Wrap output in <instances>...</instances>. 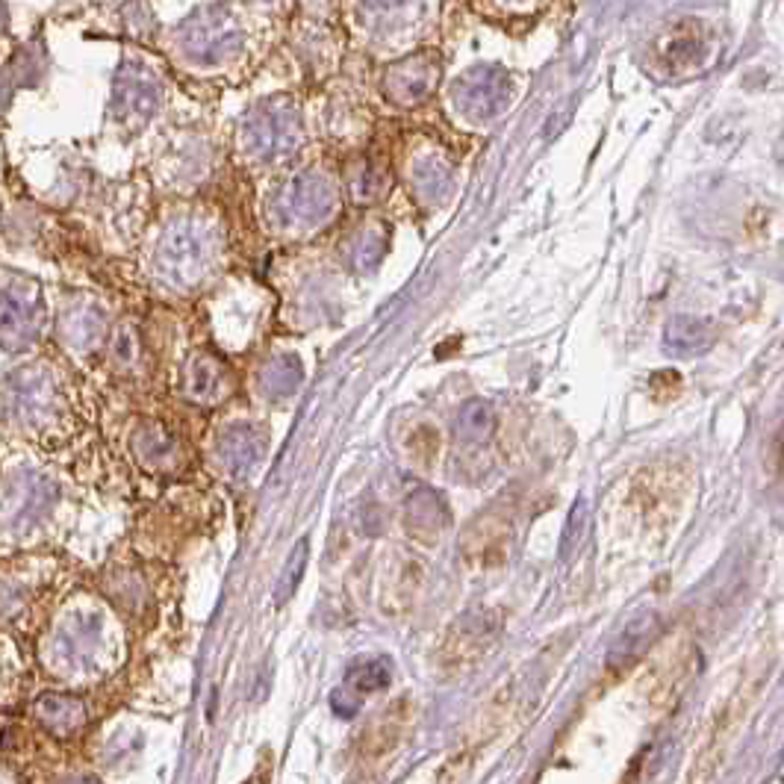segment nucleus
<instances>
[{"instance_id":"obj_10","label":"nucleus","mask_w":784,"mask_h":784,"mask_svg":"<svg viewBox=\"0 0 784 784\" xmlns=\"http://www.w3.org/2000/svg\"><path fill=\"white\" fill-rule=\"evenodd\" d=\"M301 380H304V366L299 363L295 354H281V357H272L265 363L260 375H257V384H260V393L272 401H281V398H290L299 393Z\"/></svg>"},{"instance_id":"obj_17","label":"nucleus","mask_w":784,"mask_h":784,"mask_svg":"<svg viewBox=\"0 0 784 784\" xmlns=\"http://www.w3.org/2000/svg\"><path fill=\"white\" fill-rule=\"evenodd\" d=\"M65 334H69V343H74L77 348H88V345H95L104 336V318L97 316V310L69 313Z\"/></svg>"},{"instance_id":"obj_16","label":"nucleus","mask_w":784,"mask_h":784,"mask_svg":"<svg viewBox=\"0 0 784 784\" xmlns=\"http://www.w3.org/2000/svg\"><path fill=\"white\" fill-rule=\"evenodd\" d=\"M307 557H310V543L307 540H299L295 548L290 552V557H286V564H283L281 582H278V587H274V599H278V605L290 602L292 593L299 590L301 578H304V573H307Z\"/></svg>"},{"instance_id":"obj_11","label":"nucleus","mask_w":784,"mask_h":784,"mask_svg":"<svg viewBox=\"0 0 784 784\" xmlns=\"http://www.w3.org/2000/svg\"><path fill=\"white\" fill-rule=\"evenodd\" d=\"M502 88L495 83L493 74H484V77H469L458 92V104L460 109L469 115V118H490L502 109Z\"/></svg>"},{"instance_id":"obj_22","label":"nucleus","mask_w":784,"mask_h":784,"mask_svg":"<svg viewBox=\"0 0 784 784\" xmlns=\"http://www.w3.org/2000/svg\"><path fill=\"white\" fill-rule=\"evenodd\" d=\"M582 525H584V502H578L573 508V513H569V531H566L564 537V555H569L575 548V543H578V537H582Z\"/></svg>"},{"instance_id":"obj_23","label":"nucleus","mask_w":784,"mask_h":784,"mask_svg":"<svg viewBox=\"0 0 784 784\" xmlns=\"http://www.w3.org/2000/svg\"><path fill=\"white\" fill-rule=\"evenodd\" d=\"M331 708H334L336 717H345V720H348V717L357 714V708L360 705H357V699L348 697V690H334V693H331Z\"/></svg>"},{"instance_id":"obj_14","label":"nucleus","mask_w":784,"mask_h":784,"mask_svg":"<svg viewBox=\"0 0 784 784\" xmlns=\"http://www.w3.org/2000/svg\"><path fill=\"white\" fill-rule=\"evenodd\" d=\"M655 631H658V617L655 614H640V617L631 619L623 628V635L614 644V649H610V663L619 667V663H628L631 658H637L646 649V644L652 640Z\"/></svg>"},{"instance_id":"obj_18","label":"nucleus","mask_w":784,"mask_h":784,"mask_svg":"<svg viewBox=\"0 0 784 784\" xmlns=\"http://www.w3.org/2000/svg\"><path fill=\"white\" fill-rule=\"evenodd\" d=\"M136 449L145 460L157 463V460H166L171 451H175V440L168 437V431H163L159 425H145L136 433Z\"/></svg>"},{"instance_id":"obj_19","label":"nucleus","mask_w":784,"mask_h":784,"mask_svg":"<svg viewBox=\"0 0 784 784\" xmlns=\"http://www.w3.org/2000/svg\"><path fill=\"white\" fill-rule=\"evenodd\" d=\"M449 186H451L449 171L440 166H433V163L419 168V175H416V189H419V195L428 198V201H440L442 195L449 192Z\"/></svg>"},{"instance_id":"obj_12","label":"nucleus","mask_w":784,"mask_h":784,"mask_svg":"<svg viewBox=\"0 0 784 784\" xmlns=\"http://www.w3.org/2000/svg\"><path fill=\"white\" fill-rule=\"evenodd\" d=\"M495 431V407L487 398H472L458 410V422H454V433L463 442L481 446L493 437Z\"/></svg>"},{"instance_id":"obj_7","label":"nucleus","mask_w":784,"mask_h":784,"mask_svg":"<svg viewBox=\"0 0 784 784\" xmlns=\"http://www.w3.org/2000/svg\"><path fill=\"white\" fill-rule=\"evenodd\" d=\"M663 348L672 357H699L714 348V325L699 316H672L663 331Z\"/></svg>"},{"instance_id":"obj_21","label":"nucleus","mask_w":784,"mask_h":784,"mask_svg":"<svg viewBox=\"0 0 784 784\" xmlns=\"http://www.w3.org/2000/svg\"><path fill=\"white\" fill-rule=\"evenodd\" d=\"M378 192H380V171H375L372 166L360 168V171L352 177V195L360 203L375 201V195Z\"/></svg>"},{"instance_id":"obj_20","label":"nucleus","mask_w":784,"mask_h":784,"mask_svg":"<svg viewBox=\"0 0 784 784\" xmlns=\"http://www.w3.org/2000/svg\"><path fill=\"white\" fill-rule=\"evenodd\" d=\"M380 257H384V237H380L378 230H366L360 242H357L354 260H357L363 272H369V269H375V265L380 263Z\"/></svg>"},{"instance_id":"obj_2","label":"nucleus","mask_w":784,"mask_h":784,"mask_svg":"<svg viewBox=\"0 0 784 784\" xmlns=\"http://www.w3.org/2000/svg\"><path fill=\"white\" fill-rule=\"evenodd\" d=\"M245 150L257 159H283L301 145V124L295 109L286 104L260 106L242 130Z\"/></svg>"},{"instance_id":"obj_8","label":"nucleus","mask_w":784,"mask_h":784,"mask_svg":"<svg viewBox=\"0 0 784 784\" xmlns=\"http://www.w3.org/2000/svg\"><path fill=\"white\" fill-rule=\"evenodd\" d=\"M33 714L60 741L71 738L83 725V720H86L83 702L74 697H60V693H44V697L35 699Z\"/></svg>"},{"instance_id":"obj_4","label":"nucleus","mask_w":784,"mask_h":784,"mask_svg":"<svg viewBox=\"0 0 784 784\" xmlns=\"http://www.w3.org/2000/svg\"><path fill=\"white\" fill-rule=\"evenodd\" d=\"M216 451H219L221 467L228 469L237 481H242V478L254 472V467L263 458L265 440L263 433L251 428V425H233V428L221 433Z\"/></svg>"},{"instance_id":"obj_3","label":"nucleus","mask_w":784,"mask_h":784,"mask_svg":"<svg viewBox=\"0 0 784 784\" xmlns=\"http://www.w3.org/2000/svg\"><path fill=\"white\" fill-rule=\"evenodd\" d=\"M281 219L292 228H318L336 210V192L322 175H299L281 192Z\"/></svg>"},{"instance_id":"obj_5","label":"nucleus","mask_w":784,"mask_h":784,"mask_svg":"<svg viewBox=\"0 0 784 784\" xmlns=\"http://www.w3.org/2000/svg\"><path fill=\"white\" fill-rule=\"evenodd\" d=\"M39 313H42V301L39 292H24L18 295V290L3 292V316H0V327H3V345L7 352H15L21 345H27L39 331Z\"/></svg>"},{"instance_id":"obj_9","label":"nucleus","mask_w":784,"mask_h":784,"mask_svg":"<svg viewBox=\"0 0 784 784\" xmlns=\"http://www.w3.org/2000/svg\"><path fill=\"white\" fill-rule=\"evenodd\" d=\"M228 389V372L221 366L216 357L210 354H198L189 369H186V393L192 401H201V405H210V401H219Z\"/></svg>"},{"instance_id":"obj_1","label":"nucleus","mask_w":784,"mask_h":784,"mask_svg":"<svg viewBox=\"0 0 784 784\" xmlns=\"http://www.w3.org/2000/svg\"><path fill=\"white\" fill-rule=\"evenodd\" d=\"M212 251H216V245H212L210 230L201 228L198 221H177L175 228L166 230V237L159 242V281L177 292L192 290L195 283L210 272Z\"/></svg>"},{"instance_id":"obj_6","label":"nucleus","mask_w":784,"mask_h":784,"mask_svg":"<svg viewBox=\"0 0 784 784\" xmlns=\"http://www.w3.org/2000/svg\"><path fill=\"white\" fill-rule=\"evenodd\" d=\"M449 504L442 502V495L431 487H419L407 495L405 502V525L414 537L433 540L440 537L449 525Z\"/></svg>"},{"instance_id":"obj_15","label":"nucleus","mask_w":784,"mask_h":784,"mask_svg":"<svg viewBox=\"0 0 784 784\" xmlns=\"http://www.w3.org/2000/svg\"><path fill=\"white\" fill-rule=\"evenodd\" d=\"M389 679H393V670H389L387 658H363V661H357L352 670H348L345 684H348L354 693L369 697V693H378V690L387 688Z\"/></svg>"},{"instance_id":"obj_13","label":"nucleus","mask_w":784,"mask_h":784,"mask_svg":"<svg viewBox=\"0 0 784 784\" xmlns=\"http://www.w3.org/2000/svg\"><path fill=\"white\" fill-rule=\"evenodd\" d=\"M387 92L393 101L410 106L416 104V101H422V97L431 92V74H428V69L419 65V62L398 65V69L389 74Z\"/></svg>"}]
</instances>
